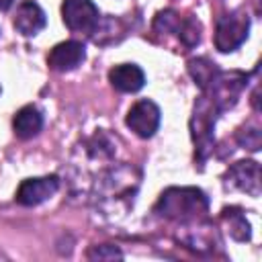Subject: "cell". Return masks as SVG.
<instances>
[{
	"label": "cell",
	"instance_id": "cell-1",
	"mask_svg": "<svg viewBox=\"0 0 262 262\" xmlns=\"http://www.w3.org/2000/svg\"><path fill=\"white\" fill-rule=\"evenodd\" d=\"M209 211V199L201 188L194 186H172L162 192L156 203V213L164 219H174L180 223L199 221Z\"/></svg>",
	"mask_w": 262,
	"mask_h": 262
},
{
	"label": "cell",
	"instance_id": "cell-2",
	"mask_svg": "<svg viewBox=\"0 0 262 262\" xmlns=\"http://www.w3.org/2000/svg\"><path fill=\"white\" fill-rule=\"evenodd\" d=\"M217 115H219L217 104L211 100V96L207 92H203L196 98L194 111L190 117V133H192V141H194V154L201 164L213 151V129H215Z\"/></svg>",
	"mask_w": 262,
	"mask_h": 262
},
{
	"label": "cell",
	"instance_id": "cell-3",
	"mask_svg": "<svg viewBox=\"0 0 262 262\" xmlns=\"http://www.w3.org/2000/svg\"><path fill=\"white\" fill-rule=\"evenodd\" d=\"M250 31V18L244 12H231L217 20L215 27V47L221 53H229L237 49Z\"/></svg>",
	"mask_w": 262,
	"mask_h": 262
},
{
	"label": "cell",
	"instance_id": "cell-4",
	"mask_svg": "<svg viewBox=\"0 0 262 262\" xmlns=\"http://www.w3.org/2000/svg\"><path fill=\"white\" fill-rule=\"evenodd\" d=\"M61 18L70 31L92 35L98 27L100 12L92 0H63Z\"/></svg>",
	"mask_w": 262,
	"mask_h": 262
},
{
	"label": "cell",
	"instance_id": "cell-5",
	"mask_svg": "<svg viewBox=\"0 0 262 262\" xmlns=\"http://www.w3.org/2000/svg\"><path fill=\"white\" fill-rule=\"evenodd\" d=\"M160 117H162V113H160L158 104L151 102V100H147V98H143V100H137V102L129 108L125 123H127V127H129L135 135L147 139V137H151V135L158 131V127H160Z\"/></svg>",
	"mask_w": 262,
	"mask_h": 262
},
{
	"label": "cell",
	"instance_id": "cell-6",
	"mask_svg": "<svg viewBox=\"0 0 262 262\" xmlns=\"http://www.w3.org/2000/svg\"><path fill=\"white\" fill-rule=\"evenodd\" d=\"M223 182L227 188L242 190L250 196L260 194V166L254 160H242L235 162L223 176Z\"/></svg>",
	"mask_w": 262,
	"mask_h": 262
},
{
	"label": "cell",
	"instance_id": "cell-7",
	"mask_svg": "<svg viewBox=\"0 0 262 262\" xmlns=\"http://www.w3.org/2000/svg\"><path fill=\"white\" fill-rule=\"evenodd\" d=\"M59 188L57 176H41V178H27L20 182L16 190V203L25 207H35L51 199Z\"/></svg>",
	"mask_w": 262,
	"mask_h": 262
},
{
	"label": "cell",
	"instance_id": "cell-8",
	"mask_svg": "<svg viewBox=\"0 0 262 262\" xmlns=\"http://www.w3.org/2000/svg\"><path fill=\"white\" fill-rule=\"evenodd\" d=\"M84 59H86V47L80 41H63L49 51L47 66L55 72H72L78 66H82Z\"/></svg>",
	"mask_w": 262,
	"mask_h": 262
},
{
	"label": "cell",
	"instance_id": "cell-9",
	"mask_svg": "<svg viewBox=\"0 0 262 262\" xmlns=\"http://www.w3.org/2000/svg\"><path fill=\"white\" fill-rule=\"evenodd\" d=\"M47 18H45V12L43 8L33 2V0H27L23 2L18 8H16V14H14V29L25 35V37H33L37 35L43 27H45Z\"/></svg>",
	"mask_w": 262,
	"mask_h": 262
},
{
	"label": "cell",
	"instance_id": "cell-10",
	"mask_svg": "<svg viewBox=\"0 0 262 262\" xmlns=\"http://www.w3.org/2000/svg\"><path fill=\"white\" fill-rule=\"evenodd\" d=\"M108 80L119 92H137L145 84V74L135 63H119L108 72Z\"/></svg>",
	"mask_w": 262,
	"mask_h": 262
},
{
	"label": "cell",
	"instance_id": "cell-11",
	"mask_svg": "<svg viewBox=\"0 0 262 262\" xmlns=\"http://www.w3.org/2000/svg\"><path fill=\"white\" fill-rule=\"evenodd\" d=\"M43 127V115L37 106L33 104H27L23 106L14 119H12V129L14 133L20 137V139H29V137H35Z\"/></svg>",
	"mask_w": 262,
	"mask_h": 262
},
{
	"label": "cell",
	"instance_id": "cell-12",
	"mask_svg": "<svg viewBox=\"0 0 262 262\" xmlns=\"http://www.w3.org/2000/svg\"><path fill=\"white\" fill-rule=\"evenodd\" d=\"M221 221L225 223L227 227V233L237 239V242H248L252 231H250V223L246 219V215L237 209V207H229V209H223L221 213Z\"/></svg>",
	"mask_w": 262,
	"mask_h": 262
},
{
	"label": "cell",
	"instance_id": "cell-13",
	"mask_svg": "<svg viewBox=\"0 0 262 262\" xmlns=\"http://www.w3.org/2000/svg\"><path fill=\"white\" fill-rule=\"evenodd\" d=\"M188 74L192 76V80L199 84L201 90H207L213 84V80L219 74V70H217V66L211 59L196 57V59H190L188 61Z\"/></svg>",
	"mask_w": 262,
	"mask_h": 262
},
{
	"label": "cell",
	"instance_id": "cell-14",
	"mask_svg": "<svg viewBox=\"0 0 262 262\" xmlns=\"http://www.w3.org/2000/svg\"><path fill=\"white\" fill-rule=\"evenodd\" d=\"M176 35H178V39H180L186 47H194V45L201 41V23H199L194 16L180 18L178 29H176Z\"/></svg>",
	"mask_w": 262,
	"mask_h": 262
},
{
	"label": "cell",
	"instance_id": "cell-15",
	"mask_svg": "<svg viewBox=\"0 0 262 262\" xmlns=\"http://www.w3.org/2000/svg\"><path fill=\"white\" fill-rule=\"evenodd\" d=\"M239 143L252 151H258L260 149V129L258 127H248L242 131L239 135Z\"/></svg>",
	"mask_w": 262,
	"mask_h": 262
},
{
	"label": "cell",
	"instance_id": "cell-16",
	"mask_svg": "<svg viewBox=\"0 0 262 262\" xmlns=\"http://www.w3.org/2000/svg\"><path fill=\"white\" fill-rule=\"evenodd\" d=\"M90 260H113V258H123V254L115 246H94L88 252Z\"/></svg>",
	"mask_w": 262,
	"mask_h": 262
},
{
	"label": "cell",
	"instance_id": "cell-17",
	"mask_svg": "<svg viewBox=\"0 0 262 262\" xmlns=\"http://www.w3.org/2000/svg\"><path fill=\"white\" fill-rule=\"evenodd\" d=\"M14 0H0V10H8Z\"/></svg>",
	"mask_w": 262,
	"mask_h": 262
}]
</instances>
